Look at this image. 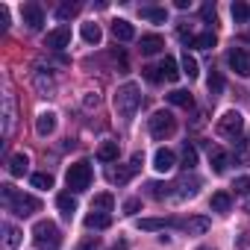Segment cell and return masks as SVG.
Listing matches in <instances>:
<instances>
[{
	"label": "cell",
	"mask_w": 250,
	"mask_h": 250,
	"mask_svg": "<svg viewBox=\"0 0 250 250\" xmlns=\"http://www.w3.org/2000/svg\"><path fill=\"white\" fill-rule=\"evenodd\" d=\"M147 188H150V197H156V200H165V197L171 194V188H174V186H162V183H150Z\"/></svg>",
	"instance_id": "obj_38"
},
{
	"label": "cell",
	"mask_w": 250,
	"mask_h": 250,
	"mask_svg": "<svg viewBox=\"0 0 250 250\" xmlns=\"http://www.w3.org/2000/svg\"><path fill=\"white\" fill-rule=\"evenodd\" d=\"M174 130H177V121H174L171 112H165V109L153 112V118H150V136L156 142H165L168 136H174Z\"/></svg>",
	"instance_id": "obj_5"
},
{
	"label": "cell",
	"mask_w": 250,
	"mask_h": 250,
	"mask_svg": "<svg viewBox=\"0 0 250 250\" xmlns=\"http://www.w3.org/2000/svg\"><path fill=\"white\" fill-rule=\"evenodd\" d=\"M56 206H59V212H62L65 218H74V212H77V197H74L71 191H62V194L56 197Z\"/></svg>",
	"instance_id": "obj_18"
},
{
	"label": "cell",
	"mask_w": 250,
	"mask_h": 250,
	"mask_svg": "<svg viewBox=\"0 0 250 250\" xmlns=\"http://www.w3.org/2000/svg\"><path fill=\"white\" fill-rule=\"evenodd\" d=\"M247 18H250V6L241 3V0H238V3H232V21L235 24H244Z\"/></svg>",
	"instance_id": "obj_33"
},
{
	"label": "cell",
	"mask_w": 250,
	"mask_h": 250,
	"mask_svg": "<svg viewBox=\"0 0 250 250\" xmlns=\"http://www.w3.org/2000/svg\"><path fill=\"white\" fill-rule=\"evenodd\" d=\"M206 85H209V94H221V91H224V77H221L218 71H212L209 80H206Z\"/></svg>",
	"instance_id": "obj_35"
},
{
	"label": "cell",
	"mask_w": 250,
	"mask_h": 250,
	"mask_svg": "<svg viewBox=\"0 0 250 250\" xmlns=\"http://www.w3.org/2000/svg\"><path fill=\"white\" fill-rule=\"evenodd\" d=\"M139 12H142L145 21H153V24H165V18H168V12L162 6H142Z\"/></svg>",
	"instance_id": "obj_22"
},
{
	"label": "cell",
	"mask_w": 250,
	"mask_h": 250,
	"mask_svg": "<svg viewBox=\"0 0 250 250\" xmlns=\"http://www.w3.org/2000/svg\"><path fill=\"white\" fill-rule=\"evenodd\" d=\"M200 250H212V247H200Z\"/></svg>",
	"instance_id": "obj_47"
},
{
	"label": "cell",
	"mask_w": 250,
	"mask_h": 250,
	"mask_svg": "<svg viewBox=\"0 0 250 250\" xmlns=\"http://www.w3.org/2000/svg\"><path fill=\"white\" fill-rule=\"evenodd\" d=\"M53 130H56V112H42L36 118V133L42 139H47V136H53Z\"/></svg>",
	"instance_id": "obj_12"
},
{
	"label": "cell",
	"mask_w": 250,
	"mask_h": 250,
	"mask_svg": "<svg viewBox=\"0 0 250 250\" xmlns=\"http://www.w3.org/2000/svg\"><path fill=\"white\" fill-rule=\"evenodd\" d=\"M162 227H180V221L174 218H147V221H139V229H162Z\"/></svg>",
	"instance_id": "obj_27"
},
{
	"label": "cell",
	"mask_w": 250,
	"mask_h": 250,
	"mask_svg": "<svg viewBox=\"0 0 250 250\" xmlns=\"http://www.w3.org/2000/svg\"><path fill=\"white\" fill-rule=\"evenodd\" d=\"M200 18H203V21H212V24H215V6H212V3H206V6L200 9Z\"/></svg>",
	"instance_id": "obj_41"
},
{
	"label": "cell",
	"mask_w": 250,
	"mask_h": 250,
	"mask_svg": "<svg viewBox=\"0 0 250 250\" xmlns=\"http://www.w3.org/2000/svg\"><path fill=\"white\" fill-rule=\"evenodd\" d=\"M97 103H100L97 94H88V97H85V106H97Z\"/></svg>",
	"instance_id": "obj_45"
},
{
	"label": "cell",
	"mask_w": 250,
	"mask_h": 250,
	"mask_svg": "<svg viewBox=\"0 0 250 250\" xmlns=\"http://www.w3.org/2000/svg\"><path fill=\"white\" fill-rule=\"evenodd\" d=\"M33 244L39 250H59L62 247V229L53 221H39L33 227Z\"/></svg>",
	"instance_id": "obj_3"
},
{
	"label": "cell",
	"mask_w": 250,
	"mask_h": 250,
	"mask_svg": "<svg viewBox=\"0 0 250 250\" xmlns=\"http://www.w3.org/2000/svg\"><path fill=\"white\" fill-rule=\"evenodd\" d=\"M209 162H212V171H215V174H224L227 165H229V156L215 147V150H209Z\"/></svg>",
	"instance_id": "obj_24"
},
{
	"label": "cell",
	"mask_w": 250,
	"mask_h": 250,
	"mask_svg": "<svg viewBox=\"0 0 250 250\" xmlns=\"http://www.w3.org/2000/svg\"><path fill=\"white\" fill-rule=\"evenodd\" d=\"M27 168H30V156H27V153H15V156L9 159V174H12V177H24Z\"/></svg>",
	"instance_id": "obj_19"
},
{
	"label": "cell",
	"mask_w": 250,
	"mask_h": 250,
	"mask_svg": "<svg viewBox=\"0 0 250 250\" xmlns=\"http://www.w3.org/2000/svg\"><path fill=\"white\" fill-rule=\"evenodd\" d=\"M180 74H183V71H180L177 59L165 56V59H162V65H159V77H162V80H168V83H177V80H180Z\"/></svg>",
	"instance_id": "obj_16"
},
{
	"label": "cell",
	"mask_w": 250,
	"mask_h": 250,
	"mask_svg": "<svg viewBox=\"0 0 250 250\" xmlns=\"http://www.w3.org/2000/svg\"><path fill=\"white\" fill-rule=\"evenodd\" d=\"M174 188H180V191H177V197H180V200H186V197H194V194H197L200 180H197V177H183L180 183H174Z\"/></svg>",
	"instance_id": "obj_15"
},
{
	"label": "cell",
	"mask_w": 250,
	"mask_h": 250,
	"mask_svg": "<svg viewBox=\"0 0 250 250\" xmlns=\"http://www.w3.org/2000/svg\"><path fill=\"white\" fill-rule=\"evenodd\" d=\"M0 194H3V206L9 212H15L18 218H30L42 209V200L33 197V194H24V191H15L12 186H0Z\"/></svg>",
	"instance_id": "obj_1"
},
{
	"label": "cell",
	"mask_w": 250,
	"mask_h": 250,
	"mask_svg": "<svg viewBox=\"0 0 250 250\" xmlns=\"http://www.w3.org/2000/svg\"><path fill=\"white\" fill-rule=\"evenodd\" d=\"M180 65H183V74H186L188 80H194V77L200 74V68H197V59H194V56H191L188 50L183 53V59H180Z\"/></svg>",
	"instance_id": "obj_28"
},
{
	"label": "cell",
	"mask_w": 250,
	"mask_h": 250,
	"mask_svg": "<svg viewBox=\"0 0 250 250\" xmlns=\"http://www.w3.org/2000/svg\"><path fill=\"white\" fill-rule=\"evenodd\" d=\"M244 209H247V212H250V200H247V203H244Z\"/></svg>",
	"instance_id": "obj_46"
},
{
	"label": "cell",
	"mask_w": 250,
	"mask_h": 250,
	"mask_svg": "<svg viewBox=\"0 0 250 250\" xmlns=\"http://www.w3.org/2000/svg\"><path fill=\"white\" fill-rule=\"evenodd\" d=\"M194 165H197V150H194L191 145H186V147H183V168L191 171Z\"/></svg>",
	"instance_id": "obj_36"
},
{
	"label": "cell",
	"mask_w": 250,
	"mask_h": 250,
	"mask_svg": "<svg viewBox=\"0 0 250 250\" xmlns=\"http://www.w3.org/2000/svg\"><path fill=\"white\" fill-rule=\"evenodd\" d=\"M241 130H244V118H241V112L227 109V112L218 118V133H221L224 139H238Z\"/></svg>",
	"instance_id": "obj_6"
},
{
	"label": "cell",
	"mask_w": 250,
	"mask_h": 250,
	"mask_svg": "<svg viewBox=\"0 0 250 250\" xmlns=\"http://www.w3.org/2000/svg\"><path fill=\"white\" fill-rule=\"evenodd\" d=\"M100 39H103L100 24H94V21H91V24H83V42H85V44H94V47H97Z\"/></svg>",
	"instance_id": "obj_21"
},
{
	"label": "cell",
	"mask_w": 250,
	"mask_h": 250,
	"mask_svg": "<svg viewBox=\"0 0 250 250\" xmlns=\"http://www.w3.org/2000/svg\"><path fill=\"white\" fill-rule=\"evenodd\" d=\"M97 247H100V238H97V235H88L85 241L77 244V250H97Z\"/></svg>",
	"instance_id": "obj_39"
},
{
	"label": "cell",
	"mask_w": 250,
	"mask_h": 250,
	"mask_svg": "<svg viewBox=\"0 0 250 250\" xmlns=\"http://www.w3.org/2000/svg\"><path fill=\"white\" fill-rule=\"evenodd\" d=\"M139 106H142V88H139L136 83L118 85V91H115V112H118L121 118L130 121V118L139 112Z\"/></svg>",
	"instance_id": "obj_2"
},
{
	"label": "cell",
	"mask_w": 250,
	"mask_h": 250,
	"mask_svg": "<svg viewBox=\"0 0 250 250\" xmlns=\"http://www.w3.org/2000/svg\"><path fill=\"white\" fill-rule=\"evenodd\" d=\"M145 77H147L150 83H162V77H159V68H145Z\"/></svg>",
	"instance_id": "obj_42"
},
{
	"label": "cell",
	"mask_w": 250,
	"mask_h": 250,
	"mask_svg": "<svg viewBox=\"0 0 250 250\" xmlns=\"http://www.w3.org/2000/svg\"><path fill=\"white\" fill-rule=\"evenodd\" d=\"M112 206H115V197L109 194V191H103V194H97L94 200H91V212H112Z\"/></svg>",
	"instance_id": "obj_25"
},
{
	"label": "cell",
	"mask_w": 250,
	"mask_h": 250,
	"mask_svg": "<svg viewBox=\"0 0 250 250\" xmlns=\"http://www.w3.org/2000/svg\"><path fill=\"white\" fill-rule=\"evenodd\" d=\"M109 224H112V215H106V212H91L85 218V227L88 229H106Z\"/></svg>",
	"instance_id": "obj_26"
},
{
	"label": "cell",
	"mask_w": 250,
	"mask_h": 250,
	"mask_svg": "<svg viewBox=\"0 0 250 250\" xmlns=\"http://www.w3.org/2000/svg\"><path fill=\"white\" fill-rule=\"evenodd\" d=\"M209 206H212V212L227 215V212L232 209V200H229V194H227V191H215V194H212V200H209Z\"/></svg>",
	"instance_id": "obj_17"
},
{
	"label": "cell",
	"mask_w": 250,
	"mask_h": 250,
	"mask_svg": "<svg viewBox=\"0 0 250 250\" xmlns=\"http://www.w3.org/2000/svg\"><path fill=\"white\" fill-rule=\"evenodd\" d=\"M215 42H218V39H215V33L209 30V33H200V36H194V42H191V44H194L197 50H212V47H215Z\"/></svg>",
	"instance_id": "obj_30"
},
{
	"label": "cell",
	"mask_w": 250,
	"mask_h": 250,
	"mask_svg": "<svg viewBox=\"0 0 250 250\" xmlns=\"http://www.w3.org/2000/svg\"><path fill=\"white\" fill-rule=\"evenodd\" d=\"M168 103L183 106V109H191V106H194V97H191L188 91H183V88H174V91L168 94Z\"/></svg>",
	"instance_id": "obj_23"
},
{
	"label": "cell",
	"mask_w": 250,
	"mask_h": 250,
	"mask_svg": "<svg viewBox=\"0 0 250 250\" xmlns=\"http://www.w3.org/2000/svg\"><path fill=\"white\" fill-rule=\"evenodd\" d=\"M3 232H6V241H3V244H6V250H15V247L21 244V232H18L12 224H3Z\"/></svg>",
	"instance_id": "obj_31"
},
{
	"label": "cell",
	"mask_w": 250,
	"mask_h": 250,
	"mask_svg": "<svg viewBox=\"0 0 250 250\" xmlns=\"http://www.w3.org/2000/svg\"><path fill=\"white\" fill-rule=\"evenodd\" d=\"M6 27H9V9L0 6V30H6Z\"/></svg>",
	"instance_id": "obj_43"
},
{
	"label": "cell",
	"mask_w": 250,
	"mask_h": 250,
	"mask_svg": "<svg viewBox=\"0 0 250 250\" xmlns=\"http://www.w3.org/2000/svg\"><path fill=\"white\" fill-rule=\"evenodd\" d=\"M112 36H115L118 42H133V39H136V27H133L130 21L118 18V21H112Z\"/></svg>",
	"instance_id": "obj_13"
},
{
	"label": "cell",
	"mask_w": 250,
	"mask_h": 250,
	"mask_svg": "<svg viewBox=\"0 0 250 250\" xmlns=\"http://www.w3.org/2000/svg\"><path fill=\"white\" fill-rule=\"evenodd\" d=\"M227 62L238 77H250V50L247 47H232L227 53Z\"/></svg>",
	"instance_id": "obj_7"
},
{
	"label": "cell",
	"mask_w": 250,
	"mask_h": 250,
	"mask_svg": "<svg viewBox=\"0 0 250 250\" xmlns=\"http://www.w3.org/2000/svg\"><path fill=\"white\" fill-rule=\"evenodd\" d=\"M180 227L188 232V235H203L209 229V221L206 218H188V221H180Z\"/></svg>",
	"instance_id": "obj_20"
},
{
	"label": "cell",
	"mask_w": 250,
	"mask_h": 250,
	"mask_svg": "<svg viewBox=\"0 0 250 250\" xmlns=\"http://www.w3.org/2000/svg\"><path fill=\"white\" fill-rule=\"evenodd\" d=\"M139 47H142V53H145V56H153V53H159V50L165 47V39H162L159 33H150V36H142Z\"/></svg>",
	"instance_id": "obj_14"
},
{
	"label": "cell",
	"mask_w": 250,
	"mask_h": 250,
	"mask_svg": "<svg viewBox=\"0 0 250 250\" xmlns=\"http://www.w3.org/2000/svg\"><path fill=\"white\" fill-rule=\"evenodd\" d=\"M77 12H80V6H77V3H62V6L56 9V18H59V21H71Z\"/></svg>",
	"instance_id": "obj_34"
},
{
	"label": "cell",
	"mask_w": 250,
	"mask_h": 250,
	"mask_svg": "<svg viewBox=\"0 0 250 250\" xmlns=\"http://www.w3.org/2000/svg\"><path fill=\"white\" fill-rule=\"evenodd\" d=\"M139 209H142V200L139 197H130L127 203H124V212H127V215H136Z\"/></svg>",
	"instance_id": "obj_40"
},
{
	"label": "cell",
	"mask_w": 250,
	"mask_h": 250,
	"mask_svg": "<svg viewBox=\"0 0 250 250\" xmlns=\"http://www.w3.org/2000/svg\"><path fill=\"white\" fill-rule=\"evenodd\" d=\"M97 159L100 162H115L118 159V142H103L100 150H97Z\"/></svg>",
	"instance_id": "obj_29"
},
{
	"label": "cell",
	"mask_w": 250,
	"mask_h": 250,
	"mask_svg": "<svg viewBox=\"0 0 250 250\" xmlns=\"http://www.w3.org/2000/svg\"><path fill=\"white\" fill-rule=\"evenodd\" d=\"M91 177H94L91 165H88L85 159H80V162H74V165L68 168V174H65V183H68V188H71L74 194H80V191H85V188L91 186Z\"/></svg>",
	"instance_id": "obj_4"
},
{
	"label": "cell",
	"mask_w": 250,
	"mask_h": 250,
	"mask_svg": "<svg viewBox=\"0 0 250 250\" xmlns=\"http://www.w3.org/2000/svg\"><path fill=\"white\" fill-rule=\"evenodd\" d=\"M12 124H15V100L6 97V118H3V133H12Z\"/></svg>",
	"instance_id": "obj_32"
},
{
	"label": "cell",
	"mask_w": 250,
	"mask_h": 250,
	"mask_svg": "<svg viewBox=\"0 0 250 250\" xmlns=\"http://www.w3.org/2000/svg\"><path fill=\"white\" fill-rule=\"evenodd\" d=\"M21 18H24V24L30 30H42V24H44V12H42L39 3H24L21 6Z\"/></svg>",
	"instance_id": "obj_10"
},
{
	"label": "cell",
	"mask_w": 250,
	"mask_h": 250,
	"mask_svg": "<svg viewBox=\"0 0 250 250\" xmlns=\"http://www.w3.org/2000/svg\"><path fill=\"white\" fill-rule=\"evenodd\" d=\"M139 168H142V153H136V156L130 159V165H127V168H109V171H106V177H109L112 183L124 186V183H127V180H130Z\"/></svg>",
	"instance_id": "obj_8"
},
{
	"label": "cell",
	"mask_w": 250,
	"mask_h": 250,
	"mask_svg": "<svg viewBox=\"0 0 250 250\" xmlns=\"http://www.w3.org/2000/svg\"><path fill=\"white\" fill-rule=\"evenodd\" d=\"M127 247H130V244H127V241H124V238H118V241H115V244H112V247H109V250H127Z\"/></svg>",
	"instance_id": "obj_44"
},
{
	"label": "cell",
	"mask_w": 250,
	"mask_h": 250,
	"mask_svg": "<svg viewBox=\"0 0 250 250\" xmlns=\"http://www.w3.org/2000/svg\"><path fill=\"white\" fill-rule=\"evenodd\" d=\"M33 186L42 188V191H47V188H53V177L44 174V171H39V174H33Z\"/></svg>",
	"instance_id": "obj_37"
},
{
	"label": "cell",
	"mask_w": 250,
	"mask_h": 250,
	"mask_svg": "<svg viewBox=\"0 0 250 250\" xmlns=\"http://www.w3.org/2000/svg\"><path fill=\"white\" fill-rule=\"evenodd\" d=\"M174 165H177V156H174V150H168V147H159V150L153 153V168H156L159 174H168V171H174Z\"/></svg>",
	"instance_id": "obj_11"
},
{
	"label": "cell",
	"mask_w": 250,
	"mask_h": 250,
	"mask_svg": "<svg viewBox=\"0 0 250 250\" xmlns=\"http://www.w3.org/2000/svg\"><path fill=\"white\" fill-rule=\"evenodd\" d=\"M68 44H71V27H65V24L44 36V47H50V50H65Z\"/></svg>",
	"instance_id": "obj_9"
}]
</instances>
